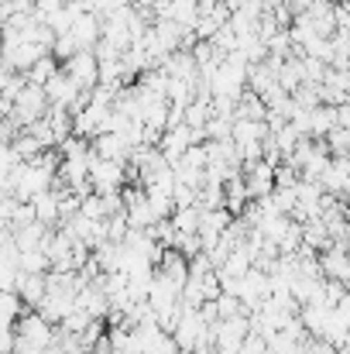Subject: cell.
Returning <instances> with one entry per match:
<instances>
[{
  "label": "cell",
  "instance_id": "obj_1",
  "mask_svg": "<svg viewBox=\"0 0 350 354\" xmlns=\"http://www.w3.org/2000/svg\"><path fill=\"white\" fill-rule=\"evenodd\" d=\"M55 341V324H48L38 310L35 313H21L14 320V348H31V351H45Z\"/></svg>",
  "mask_w": 350,
  "mask_h": 354
},
{
  "label": "cell",
  "instance_id": "obj_2",
  "mask_svg": "<svg viewBox=\"0 0 350 354\" xmlns=\"http://www.w3.org/2000/svg\"><path fill=\"white\" fill-rule=\"evenodd\" d=\"M86 176H90L93 193H110V189H124L127 176H134V172H130L127 162H114V158L90 155V172H86Z\"/></svg>",
  "mask_w": 350,
  "mask_h": 354
},
{
  "label": "cell",
  "instance_id": "obj_3",
  "mask_svg": "<svg viewBox=\"0 0 350 354\" xmlns=\"http://www.w3.org/2000/svg\"><path fill=\"white\" fill-rule=\"evenodd\" d=\"M45 90V100H48V107H62V111H69V114H76L79 107H83V100H86V93L72 83V76L59 66V73L41 86Z\"/></svg>",
  "mask_w": 350,
  "mask_h": 354
},
{
  "label": "cell",
  "instance_id": "obj_4",
  "mask_svg": "<svg viewBox=\"0 0 350 354\" xmlns=\"http://www.w3.org/2000/svg\"><path fill=\"white\" fill-rule=\"evenodd\" d=\"M45 111H48L45 90H41V86H35V83H24V86H21V93L14 97V107H10V120H14L17 127H28L31 120L45 118Z\"/></svg>",
  "mask_w": 350,
  "mask_h": 354
},
{
  "label": "cell",
  "instance_id": "obj_5",
  "mask_svg": "<svg viewBox=\"0 0 350 354\" xmlns=\"http://www.w3.org/2000/svg\"><path fill=\"white\" fill-rule=\"evenodd\" d=\"M62 69L72 76V83H76L83 93H90V90L97 86V55H93V48H76V52L62 62Z\"/></svg>",
  "mask_w": 350,
  "mask_h": 354
},
{
  "label": "cell",
  "instance_id": "obj_6",
  "mask_svg": "<svg viewBox=\"0 0 350 354\" xmlns=\"http://www.w3.org/2000/svg\"><path fill=\"white\" fill-rule=\"evenodd\" d=\"M320 186H323V193H330V196H337V200H344V196H347V186H350L347 155H330V165H327V172H323Z\"/></svg>",
  "mask_w": 350,
  "mask_h": 354
},
{
  "label": "cell",
  "instance_id": "obj_7",
  "mask_svg": "<svg viewBox=\"0 0 350 354\" xmlns=\"http://www.w3.org/2000/svg\"><path fill=\"white\" fill-rule=\"evenodd\" d=\"M69 38L76 41V48H93L100 41V14L93 10H79L69 24Z\"/></svg>",
  "mask_w": 350,
  "mask_h": 354
},
{
  "label": "cell",
  "instance_id": "obj_8",
  "mask_svg": "<svg viewBox=\"0 0 350 354\" xmlns=\"http://www.w3.org/2000/svg\"><path fill=\"white\" fill-rule=\"evenodd\" d=\"M316 265H320V275H323V279H337V282H347L350 279V261H347L344 244L323 248L320 258H316Z\"/></svg>",
  "mask_w": 350,
  "mask_h": 354
},
{
  "label": "cell",
  "instance_id": "obj_9",
  "mask_svg": "<svg viewBox=\"0 0 350 354\" xmlns=\"http://www.w3.org/2000/svg\"><path fill=\"white\" fill-rule=\"evenodd\" d=\"M90 151L100 155V158H114V162H127V158H130V145H127L124 134H117V131H100V134H93Z\"/></svg>",
  "mask_w": 350,
  "mask_h": 354
},
{
  "label": "cell",
  "instance_id": "obj_10",
  "mask_svg": "<svg viewBox=\"0 0 350 354\" xmlns=\"http://www.w3.org/2000/svg\"><path fill=\"white\" fill-rule=\"evenodd\" d=\"M45 289H48V275H45V272H17L14 292L21 296V303H24L28 310H35V306L41 303Z\"/></svg>",
  "mask_w": 350,
  "mask_h": 354
},
{
  "label": "cell",
  "instance_id": "obj_11",
  "mask_svg": "<svg viewBox=\"0 0 350 354\" xmlns=\"http://www.w3.org/2000/svg\"><path fill=\"white\" fill-rule=\"evenodd\" d=\"M31 203V210H35V221L38 224H45V227H59V196L52 193V189H45V193H38L35 200H28Z\"/></svg>",
  "mask_w": 350,
  "mask_h": 354
},
{
  "label": "cell",
  "instance_id": "obj_12",
  "mask_svg": "<svg viewBox=\"0 0 350 354\" xmlns=\"http://www.w3.org/2000/svg\"><path fill=\"white\" fill-rule=\"evenodd\" d=\"M59 73V62H55V55L48 52V55H41V59H35L21 76H24V83H35V86H45L52 76Z\"/></svg>",
  "mask_w": 350,
  "mask_h": 354
},
{
  "label": "cell",
  "instance_id": "obj_13",
  "mask_svg": "<svg viewBox=\"0 0 350 354\" xmlns=\"http://www.w3.org/2000/svg\"><path fill=\"white\" fill-rule=\"evenodd\" d=\"M168 221H172L175 234H196V227H200V207H196V203H189V207H175Z\"/></svg>",
  "mask_w": 350,
  "mask_h": 354
},
{
  "label": "cell",
  "instance_id": "obj_14",
  "mask_svg": "<svg viewBox=\"0 0 350 354\" xmlns=\"http://www.w3.org/2000/svg\"><path fill=\"white\" fill-rule=\"evenodd\" d=\"M17 268H21V272H48V254H45L41 248L17 251Z\"/></svg>",
  "mask_w": 350,
  "mask_h": 354
},
{
  "label": "cell",
  "instance_id": "obj_15",
  "mask_svg": "<svg viewBox=\"0 0 350 354\" xmlns=\"http://www.w3.org/2000/svg\"><path fill=\"white\" fill-rule=\"evenodd\" d=\"M323 145H327V151L330 155H347V145H350V127H330L323 138H320Z\"/></svg>",
  "mask_w": 350,
  "mask_h": 354
},
{
  "label": "cell",
  "instance_id": "obj_16",
  "mask_svg": "<svg viewBox=\"0 0 350 354\" xmlns=\"http://www.w3.org/2000/svg\"><path fill=\"white\" fill-rule=\"evenodd\" d=\"M79 214L83 217H93V221H107V207H104V196L100 193H90L79 200Z\"/></svg>",
  "mask_w": 350,
  "mask_h": 354
},
{
  "label": "cell",
  "instance_id": "obj_17",
  "mask_svg": "<svg viewBox=\"0 0 350 354\" xmlns=\"http://www.w3.org/2000/svg\"><path fill=\"white\" fill-rule=\"evenodd\" d=\"M24 313V303H21V296L14 292V289H3L0 292V317H7V320H17Z\"/></svg>",
  "mask_w": 350,
  "mask_h": 354
},
{
  "label": "cell",
  "instance_id": "obj_18",
  "mask_svg": "<svg viewBox=\"0 0 350 354\" xmlns=\"http://www.w3.org/2000/svg\"><path fill=\"white\" fill-rule=\"evenodd\" d=\"M237 354H268V341H264L257 330H247V337L240 341Z\"/></svg>",
  "mask_w": 350,
  "mask_h": 354
},
{
  "label": "cell",
  "instance_id": "obj_19",
  "mask_svg": "<svg viewBox=\"0 0 350 354\" xmlns=\"http://www.w3.org/2000/svg\"><path fill=\"white\" fill-rule=\"evenodd\" d=\"M31 221H35L31 203H21V200H17V207L10 210V221H7V224H10V231H17V227H24V224H31Z\"/></svg>",
  "mask_w": 350,
  "mask_h": 354
},
{
  "label": "cell",
  "instance_id": "obj_20",
  "mask_svg": "<svg viewBox=\"0 0 350 354\" xmlns=\"http://www.w3.org/2000/svg\"><path fill=\"white\" fill-rule=\"evenodd\" d=\"M120 3H127V0H83V7H86V10H93V14H100V17H107V14L117 10Z\"/></svg>",
  "mask_w": 350,
  "mask_h": 354
}]
</instances>
